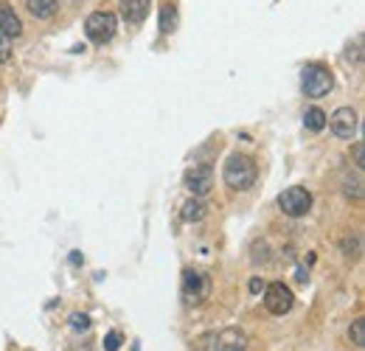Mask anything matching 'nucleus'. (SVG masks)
<instances>
[{"label":"nucleus","mask_w":365,"mask_h":351,"mask_svg":"<svg viewBox=\"0 0 365 351\" xmlns=\"http://www.w3.org/2000/svg\"><path fill=\"white\" fill-rule=\"evenodd\" d=\"M121 349V332H110L104 340V351H118Z\"/></svg>","instance_id":"19"},{"label":"nucleus","mask_w":365,"mask_h":351,"mask_svg":"<svg viewBox=\"0 0 365 351\" xmlns=\"http://www.w3.org/2000/svg\"><path fill=\"white\" fill-rule=\"evenodd\" d=\"M222 177H225V183H228V188H233V191H247V188L256 185L259 169H256L253 158H247V155H242V152H233L228 161H225Z\"/></svg>","instance_id":"1"},{"label":"nucleus","mask_w":365,"mask_h":351,"mask_svg":"<svg viewBox=\"0 0 365 351\" xmlns=\"http://www.w3.org/2000/svg\"><path fill=\"white\" fill-rule=\"evenodd\" d=\"M292 304H295V295L284 281H273L264 287V307L270 315H287Z\"/></svg>","instance_id":"6"},{"label":"nucleus","mask_w":365,"mask_h":351,"mask_svg":"<svg viewBox=\"0 0 365 351\" xmlns=\"http://www.w3.org/2000/svg\"><path fill=\"white\" fill-rule=\"evenodd\" d=\"M351 155H354V163H357V169H363L365 166V146L363 143H354V149H351Z\"/></svg>","instance_id":"20"},{"label":"nucleus","mask_w":365,"mask_h":351,"mask_svg":"<svg viewBox=\"0 0 365 351\" xmlns=\"http://www.w3.org/2000/svg\"><path fill=\"white\" fill-rule=\"evenodd\" d=\"M9 56H11V48H9V45H6V37H3V34H0V62H6V59H9Z\"/></svg>","instance_id":"22"},{"label":"nucleus","mask_w":365,"mask_h":351,"mask_svg":"<svg viewBox=\"0 0 365 351\" xmlns=\"http://www.w3.org/2000/svg\"><path fill=\"white\" fill-rule=\"evenodd\" d=\"M26 6H29V11L34 14V17H40V20H48V17H53L56 14V0H26Z\"/></svg>","instance_id":"11"},{"label":"nucleus","mask_w":365,"mask_h":351,"mask_svg":"<svg viewBox=\"0 0 365 351\" xmlns=\"http://www.w3.org/2000/svg\"><path fill=\"white\" fill-rule=\"evenodd\" d=\"M115 23L118 20H115L113 11H93L88 17V23H85V31H88V37L93 43L104 45L115 37Z\"/></svg>","instance_id":"3"},{"label":"nucleus","mask_w":365,"mask_h":351,"mask_svg":"<svg viewBox=\"0 0 365 351\" xmlns=\"http://www.w3.org/2000/svg\"><path fill=\"white\" fill-rule=\"evenodd\" d=\"M185 185L191 188V194H194V197H205V194L214 188V172H211L208 166H197L194 172H188Z\"/></svg>","instance_id":"8"},{"label":"nucleus","mask_w":365,"mask_h":351,"mask_svg":"<svg viewBox=\"0 0 365 351\" xmlns=\"http://www.w3.org/2000/svg\"><path fill=\"white\" fill-rule=\"evenodd\" d=\"M217 351H245V337H242V332H225V335H220V340H217Z\"/></svg>","instance_id":"12"},{"label":"nucleus","mask_w":365,"mask_h":351,"mask_svg":"<svg viewBox=\"0 0 365 351\" xmlns=\"http://www.w3.org/2000/svg\"><path fill=\"white\" fill-rule=\"evenodd\" d=\"M349 335H351V340H354V346H357V349H363V346H365V320H363V317H357V320L351 323V329H349Z\"/></svg>","instance_id":"17"},{"label":"nucleus","mask_w":365,"mask_h":351,"mask_svg":"<svg viewBox=\"0 0 365 351\" xmlns=\"http://www.w3.org/2000/svg\"><path fill=\"white\" fill-rule=\"evenodd\" d=\"M127 23H140L149 14V0H118Z\"/></svg>","instance_id":"10"},{"label":"nucleus","mask_w":365,"mask_h":351,"mask_svg":"<svg viewBox=\"0 0 365 351\" xmlns=\"http://www.w3.org/2000/svg\"><path fill=\"white\" fill-rule=\"evenodd\" d=\"M175 29H178V9H175V6H163V9H160V31L169 34V31H175Z\"/></svg>","instance_id":"14"},{"label":"nucleus","mask_w":365,"mask_h":351,"mask_svg":"<svg viewBox=\"0 0 365 351\" xmlns=\"http://www.w3.org/2000/svg\"><path fill=\"white\" fill-rule=\"evenodd\" d=\"M71 329H73V332H88V329H91V317H88L85 312H73V315H71Z\"/></svg>","instance_id":"18"},{"label":"nucleus","mask_w":365,"mask_h":351,"mask_svg":"<svg viewBox=\"0 0 365 351\" xmlns=\"http://www.w3.org/2000/svg\"><path fill=\"white\" fill-rule=\"evenodd\" d=\"M0 34L6 40H14V37L23 34V23H20V17L14 14V9L9 3H0Z\"/></svg>","instance_id":"9"},{"label":"nucleus","mask_w":365,"mask_h":351,"mask_svg":"<svg viewBox=\"0 0 365 351\" xmlns=\"http://www.w3.org/2000/svg\"><path fill=\"white\" fill-rule=\"evenodd\" d=\"M211 292V278L202 270H185L182 273V304L200 307Z\"/></svg>","instance_id":"2"},{"label":"nucleus","mask_w":365,"mask_h":351,"mask_svg":"<svg viewBox=\"0 0 365 351\" xmlns=\"http://www.w3.org/2000/svg\"><path fill=\"white\" fill-rule=\"evenodd\" d=\"M264 287H267V284H264L262 278H250V292H256V295H262V292H264Z\"/></svg>","instance_id":"21"},{"label":"nucleus","mask_w":365,"mask_h":351,"mask_svg":"<svg viewBox=\"0 0 365 351\" xmlns=\"http://www.w3.org/2000/svg\"><path fill=\"white\" fill-rule=\"evenodd\" d=\"M278 208H281L287 217H304V214H309V208H312V194H309L307 188H301V185H292V188H287V191L278 197Z\"/></svg>","instance_id":"4"},{"label":"nucleus","mask_w":365,"mask_h":351,"mask_svg":"<svg viewBox=\"0 0 365 351\" xmlns=\"http://www.w3.org/2000/svg\"><path fill=\"white\" fill-rule=\"evenodd\" d=\"M329 127L334 132V138H343V141H349L354 130H357V113L351 110V107H340L331 118H329Z\"/></svg>","instance_id":"7"},{"label":"nucleus","mask_w":365,"mask_h":351,"mask_svg":"<svg viewBox=\"0 0 365 351\" xmlns=\"http://www.w3.org/2000/svg\"><path fill=\"white\" fill-rule=\"evenodd\" d=\"M301 82H304V93H307L309 98H323V96L331 90V85H334L331 73H329L323 65H307Z\"/></svg>","instance_id":"5"},{"label":"nucleus","mask_w":365,"mask_h":351,"mask_svg":"<svg viewBox=\"0 0 365 351\" xmlns=\"http://www.w3.org/2000/svg\"><path fill=\"white\" fill-rule=\"evenodd\" d=\"M304 124H307V130L320 132L326 127V113H323L320 107H309V110L304 113Z\"/></svg>","instance_id":"13"},{"label":"nucleus","mask_w":365,"mask_h":351,"mask_svg":"<svg viewBox=\"0 0 365 351\" xmlns=\"http://www.w3.org/2000/svg\"><path fill=\"white\" fill-rule=\"evenodd\" d=\"M343 194L351 197V200H363V177L360 175L346 177V183H343Z\"/></svg>","instance_id":"16"},{"label":"nucleus","mask_w":365,"mask_h":351,"mask_svg":"<svg viewBox=\"0 0 365 351\" xmlns=\"http://www.w3.org/2000/svg\"><path fill=\"white\" fill-rule=\"evenodd\" d=\"M205 217V203H200V200H191V203H185L182 205V220L185 222H197Z\"/></svg>","instance_id":"15"}]
</instances>
